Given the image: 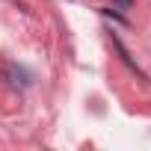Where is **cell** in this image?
Returning a JSON list of instances; mask_svg holds the SVG:
<instances>
[{"mask_svg":"<svg viewBox=\"0 0 151 151\" xmlns=\"http://www.w3.org/2000/svg\"><path fill=\"white\" fill-rule=\"evenodd\" d=\"M119 6L122 9H130V0H119Z\"/></svg>","mask_w":151,"mask_h":151,"instance_id":"cell-1","label":"cell"}]
</instances>
